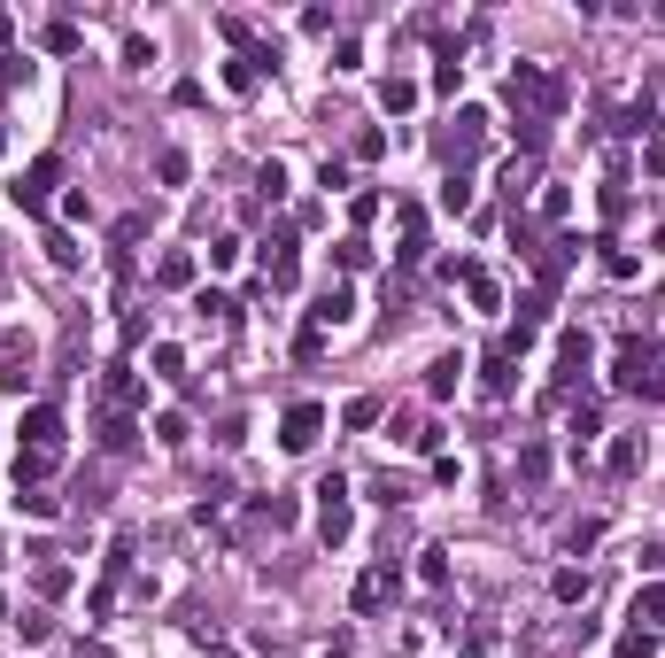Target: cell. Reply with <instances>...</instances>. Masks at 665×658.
Segmentation results:
<instances>
[{"label": "cell", "mask_w": 665, "mask_h": 658, "mask_svg": "<svg viewBox=\"0 0 665 658\" xmlns=\"http://www.w3.org/2000/svg\"><path fill=\"white\" fill-rule=\"evenodd\" d=\"M619 658H658V628H627L619 635Z\"/></svg>", "instance_id": "cb8c5ba5"}, {"label": "cell", "mask_w": 665, "mask_h": 658, "mask_svg": "<svg viewBox=\"0 0 665 658\" xmlns=\"http://www.w3.org/2000/svg\"><path fill=\"white\" fill-rule=\"evenodd\" d=\"M511 101H519V117L550 124L557 109H565V78H557V70H542V62H519V70H511Z\"/></svg>", "instance_id": "7a4b0ae2"}, {"label": "cell", "mask_w": 665, "mask_h": 658, "mask_svg": "<svg viewBox=\"0 0 665 658\" xmlns=\"http://www.w3.org/2000/svg\"><path fill=\"white\" fill-rule=\"evenodd\" d=\"M596 535H604V519H573V527H565V550L580 558V550H596Z\"/></svg>", "instance_id": "484cf974"}, {"label": "cell", "mask_w": 665, "mask_h": 658, "mask_svg": "<svg viewBox=\"0 0 665 658\" xmlns=\"http://www.w3.org/2000/svg\"><path fill=\"white\" fill-rule=\"evenodd\" d=\"M348 310H356V295H348V287H325V295H318V310H310V318H318V326L333 333V326H348Z\"/></svg>", "instance_id": "8fae6325"}, {"label": "cell", "mask_w": 665, "mask_h": 658, "mask_svg": "<svg viewBox=\"0 0 665 658\" xmlns=\"http://www.w3.org/2000/svg\"><path fill=\"white\" fill-rule=\"evenodd\" d=\"M318 186H325V194H348V163H333V155H325V171H318Z\"/></svg>", "instance_id": "7bdbcfd3"}, {"label": "cell", "mask_w": 665, "mask_h": 658, "mask_svg": "<svg viewBox=\"0 0 665 658\" xmlns=\"http://www.w3.org/2000/svg\"><path fill=\"white\" fill-rule=\"evenodd\" d=\"M604 271H611V279H635L642 264H635V256H627V248H611V240H604Z\"/></svg>", "instance_id": "8d00e7d4"}, {"label": "cell", "mask_w": 665, "mask_h": 658, "mask_svg": "<svg viewBox=\"0 0 665 658\" xmlns=\"http://www.w3.org/2000/svg\"><path fill=\"white\" fill-rule=\"evenodd\" d=\"M333 264H341V271H364V264H372V240H364V233H348L341 248H333Z\"/></svg>", "instance_id": "44dd1931"}, {"label": "cell", "mask_w": 665, "mask_h": 658, "mask_svg": "<svg viewBox=\"0 0 665 658\" xmlns=\"http://www.w3.org/2000/svg\"><path fill=\"white\" fill-rule=\"evenodd\" d=\"M256 194H263V202H279V194H287V171H279V163H263V171H256Z\"/></svg>", "instance_id": "e575fe53"}, {"label": "cell", "mask_w": 665, "mask_h": 658, "mask_svg": "<svg viewBox=\"0 0 665 658\" xmlns=\"http://www.w3.org/2000/svg\"><path fill=\"white\" fill-rule=\"evenodd\" d=\"M318 434H325V411H318V403H287V419H279V442H287V449H310Z\"/></svg>", "instance_id": "52a82bcc"}, {"label": "cell", "mask_w": 665, "mask_h": 658, "mask_svg": "<svg viewBox=\"0 0 665 658\" xmlns=\"http://www.w3.org/2000/svg\"><path fill=\"white\" fill-rule=\"evenodd\" d=\"M550 597H557V604H580V597H588V573H573V566H565V573L550 581Z\"/></svg>", "instance_id": "f1b7e54d"}, {"label": "cell", "mask_w": 665, "mask_h": 658, "mask_svg": "<svg viewBox=\"0 0 665 658\" xmlns=\"http://www.w3.org/2000/svg\"><path fill=\"white\" fill-rule=\"evenodd\" d=\"M55 186H62V155H39V163H31L24 179H16V210H24V217H39L47 202H55Z\"/></svg>", "instance_id": "3957f363"}, {"label": "cell", "mask_w": 665, "mask_h": 658, "mask_svg": "<svg viewBox=\"0 0 665 658\" xmlns=\"http://www.w3.org/2000/svg\"><path fill=\"white\" fill-rule=\"evenodd\" d=\"M109 403H116V411H132V403H140V380H132V364H109Z\"/></svg>", "instance_id": "2e32d148"}, {"label": "cell", "mask_w": 665, "mask_h": 658, "mask_svg": "<svg viewBox=\"0 0 665 658\" xmlns=\"http://www.w3.org/2000/svg\"><path fill=\"white\" fill-rule=\"evenodd\" d=\"M410 101H418V86H410V78H387V86H379V109H387V117H403Z\"/></svg>", "instance_id": "d6986e66"}, {"label": "cell", "mask_w": 665, "mask_h": 658, "mask_svg": "<svg viewBox=\"0 0 665 658\" xmlns=\"http://www.w3.org/2000/svg\"><path fill=\"white\" fill-rule=\"evenodd\" d=\"M155 279H163V287H194V256H186V248H171V256L155 264Z\"/></svg>", "instance_id": "e0dca14e"}, {"label": "cell", "mask_w": 665, "mask_h": 658, "mask_svg": "<svg viewBox=\"0 0 665 658\" xmlns=\"http://www.w3.org/2000/svg\"><path fill=\"white\" fill-rule=\"evenodd\" d=\"M635 628H665V581H650L635 597Z\"/></svg>", "instance_id": "9a60e30c"}, {"label": "cell", "mask_w": 665, "mask_h": 658, "mask_svg": "<svg viewBox=\"0 0 665 658\" xmlns=\"http://www.w3.org/2000/svg\"><path fill=\"white\" fill-rule=\"evenodd\" d=\"M619 132H627V140H650V132H658V101H650V93L627 101V109H619Z\"/></svg>", "instance_id": "9c48e42d"}, {"label": "cell", "mask_w": 665, "mask_h": 658, "mask_svg": "<svg viewBox=\"0 0 665 658\" xmlns=\"http://www.w3.org/2000/svg\"><path fill=\"white\" fill-rule=\"evenodd\" d=\"M47 47H55V55H78V24H70V16H55V24H47Z\"/></svg>", "instance_id": "4dcf8cb0"}, {"label": "cell", "mask_w": 665, "mask_h": 658, "mask_svg": "<svg viewBox=\"0 0 665 658\" xmlns=\"http://www.w3.org/2000/svg\"><path fill=\"white\" fill-rule=\"evenodd\" d=\"M464 295H472V302H480V310H495V302H503V295H495V279H488V271H480V264H472V271H464Z\"/></svg>", "instance_id": "d4e9b609"}, {"label": "cell", "mask_w": 665, "mask_h": 658, "mask_svg": "<svg viewBox=\"0 0 665 658\" xmlns=\"http://www.w3.org/2000/svg\"><path fill=\"white\" fill-rule=\"evenodd\" d=\"M294 357H302V364H318V357H325V326H318V318L302 326V341H294Z\"/></svg>", "instance_id": "1f68e13d"}, {"label": "cell", "mask_w": 665, "mask_h": 658, "mask_svg": "<svg viewBox=\"0 0 665 658\" xmlns=\"http://www.w3.org/2000/svg\"><path fill=\"white\" fill-rule=\"evenodd\" d=\"M194 310H202V318H232V310H240V302H232V295H217V287H209V295L194 302Z\"/></svg>", "instance_id": "ee69618b"}, {"label": "cell", "mask_w": 665, "mask_h": 658, "mask_svg": "<svg viewBox=\"0 0 665 658\" xmlns=\"http://www.w3.org/2000/svg\"><path fill=\"white\" fill-rule=\"evenodd\" d=\"M341 426H348V434H372V426H379V395H356V403L341 411Z\"/></svg>", "instance_id": "ac0fdd59"}, {"label": "cell", "mask_w": 665, "mask_h": 658, "mask_svg": "<svg viewBox=\"0 0 665 658\" xmlns=\"http://www.w3.org/2000/svg\"><path fill=\"white\" fill-rule=\"evenodd\" d=\"M395 597H403V566H395V558H379V566L356 581V597H348V604H356V612H387Z\"/></svg>", "instance_id": "277c9868"}, {"label": "cell", "mask_w": 665, "mask_h": 658, "mask_svg": "<svg viewBox=\"0 0 665 658\" xmlns=\"http://www.w3.org/2000/svg\"><path fill=\"white\" fill-rule=\"evenodd\" d=\"M155 442L178 449V442H186V419H178V411H163V419H155Z\"/></svg>", "instance_id": "74e56055"}, {"label": "cell", "mask_w": 665, "mask_h": 658, "mask_svg": "<svg viewBox=\"0 0 665 658\" xmlns=\"http://www.w3.org/2000/svg\"><path fill=\"white\" fill-rule=\"evenodd\" d=\"M47 256H55V264L70 271V264H78V240H70V233H47Z\"/></svg>", "instance_id": "60d3db41"}, {"label": "cell", "mask_w": 665, "mask_h": 658, "mask_svg": "<svg viewBox=\"0 0 665 658\" xmlns=\"http://www.w3.org/2000/svg\"><path fill=\"white\" fill-rule=\"evenodd\" d=\"M526 194H534V163H511V171H503V202H511V210H519Z\"/></svg>", "instance_id": "ffe728a7"}, {"label": "cell", "mask_w": 665, "mask_h": 658, "mask_svg": "<svg viewBox=\"0 0 665 658\" xmlns=\"http://www.w3.org/2000/svg\"><path fill=\"white\" fill-rule=\"evenodd\" d=\"M434 86H441V93H457V86H464V62H457V39H441V55H434Z\"/></svg>", "instance_id": "5bb4252c"}, {"label": "cell", "mask_w": 665, "mask_h": 658, "mask_svg": "<svg viewBox=\"0 0 665 658\" xmlns=\"http://www.w3.org/2000/svg\"><path fill=\"white\" fill-rule=\"evenodd\" d=\"M294 264H302V240H294V225H279V233L263 240V279L271 287H294Z\"/></svg>", "instance_id": "8992f818"}, {"label": "cell", "mask_w": 665, "mask_h": 658, "mask_svg": "<svg viewBox=\"0 0 665 658\" xmlns=\"http://www.w3.org/2000/svg\"><path fill=\"white\" fill-rule=\"evenodd\" d=\"M348 155H356V163H379V155H387V132H356V148H348Z\"/></svg>", "instance_id": "d590c367"}, {"label": "cell", "mask_w": 665, "mask_h": 658, "mask_svg": "<svg viewBox=\"0 0 665 658\" xmlns=\"http://www.w3.org/2000/svg\"><path fill=\"white\" fill-rule=\"evenodd\" d=\"M147 364H155V380H186V357H178L171 341H155V349H147Z\"/></svg>", "instance_id": "7402d4cb"}, {"label": "cell", "mask_w": 665, "mask_h": 658, "mask_svg": "<svg viewBox=\"0 0 665 658\" xmlns=\"http://www.w3.org/2000/svg\"><path fill=\"white\" fill-rule=\"evenodd\" d=\"M256 78H263L256 62H225V86H232V93H248V86H256Z\"/></svg>", "instance_id": "f35d334b"}, {"label": "cell", "mask_w": 665, "mask_h": 658, "mask_svg": "<svg viewBox=\"0 0 665 658\" xmlns=\"http://www.w3.org/2000/svg\"><path fill=\"white\" fill-rule=\"evenodd\" d=\"M155 179H163V186H186V155L163 148V155H155Z\"/></svg>", "instance_id": "d6a6232c"}, {"label": "cell", "mask_w": 665, "mask_h": 658, "mask_svg": "<svg viewBox=\"0 0 665 658\" xmlns=\"http://www.w3.org/2000/svg\"><path fill=\"white\" fill-rule=\"evenodd\" d=\"M635 465H642V449H635V442H611V473L627 480V473H635Z\"/></svg>", "instance_id": "ab89813d"}, {"label": "cell", "mask_w": 665, "mask_h": 658, "mask_svg": "<svg viewBox=\"0 0 665 658\" xmlns=\"http://www.w3.org/2000/svg\"><path fill=\"white\" fill-rule=\"evenodd\" d=\"M16 434H24V449H31V457H62V411H55V403H31Z\"/></svg>", "instance_id": "5b68a950"}, {"label": "cell", "mask_w": 665, "mask_h": 658, "mask_svg": "<svg viewBox=\"0 0 665 658\" xmlns=\"http://www.w3.org/2000/svg\"><path fill=\"white\" fill-rule=\"evenodd\" d=\"M418 581L426 589H449V550H418Z\"/></svg>", "instance_id": "603a6c76"}, {"label": "cell", "mask_w": 665, "mask_h": 658, "mask_svg": "<svg viewBox=\"0 0 665 658\" xmlns=\"http://www.w3.org/2000/svg\"><path fill=\"white\" fill-rule=\"evenodd\" d=\"M132 442H140V426H132V411H109V419H101V449H109V457H124Z\"/></svg>", "instance_id": "30bf717a"}, {"label": "cell", "mask_w": 665, "mask_h": 658, "mask_svg": "<svg viewBox=\"0 0 665 658\" xmlns=\"http://www.w3.org/2000/svg\"><path fill=\"white\" fill-rule=\"evenodd\" d=\"M480 380H488V395H511V388H519V357H503V349H495Z\"/></svg>", "instance_id": "4fadbf2b"}, {"label": "cell", "mask_w": 665, "mask_h": 658, "mask_svg": "<svg viewBox=\"0 0 665 658\" xmlns=\"http://www.w3.org/2000/svg\"><path fill=\"white\" fill-rule=\"evenodd\" d=\"M642 171H650V179H665V140H642Z\"/></svg>", "instance_id": "f6af8a7d"}, {"label": "cell", "mask_w": 665, "mask_h": 658, "mask_svg": "<svg viewBox=\"0 0 665 658\" xmlns=\"http://www.w3.org/2000/svg\"><path fill=\"white\" fill-rule=\"evenodd\" d=\"M519 480H550V449H542V442L519 449Z\"/></svg>", "instance_id": "83f0119b"}, {"label": "cell", "mask_w": 665, "mask_h": 658, "mask_svg": "<svg viewBox=\"0 0 665 658\" xmlns=\"http://www.w3.org/2000/svg\"><path fill=\"white\" fill-rule=\"evenodd\" d=\"M70 589V566L62 558H39V597H62Z\"/></svg>", "instance_id": "4316f807"}, {"label": "cell", "mask_w": 665, "mask_h": 658, "mask_svg": "<svg viewBox=\"0 0 665 658\" xmlns=\"http://www.w3.org/2000/svg\"><path fill=\"white\" fill-rule=\"evenodd\" d=\"M627 395H642V403H665V349L658 341H619V372H611Z\"/></svg>", "instance_id": "6da1fadb"}, {"label": "cell", "mask_w": 665, "mask_h": 658, "mask_svg": "<svg viewBox=\"0 0 665 658\" xmlns=\"http://www.w3.org/2000/svg\"><path fill=\"white\" fill-rule=\"evenodd\" d=\"M588 357H596V341H588L580 326L557 333V372H565V380H580V372H588Z\"/></svg>", "instance_id": "ba28073f"}, {"label": "cell", "mask_w": 665, "mask_h": 658, "mask_svg": "<svg viewBox=\"0 0 665 658\" xmlns=\"http://www.w3.org/2000/svg\"><path fill=\"white\" fill-rule=\"evenodd\" d=\"M441 210H472V186H464V171H449V179H441Z\"/></svg>", "instance_id": "f546056e"}, {"label": "cell", "mask_w": 665, "mask_h": 658, "mask_svg": "<svg viewBox=\"0 0 665 658\" xmlns=\"http://www.w3.org/2000/svg\"><path fill=\"white\" fill-rule=\"evenodd\" d=\"M457 380H464V357H434L426 364V395H457Z\"/></svg>", "instance_id": "7c38bea8"}, {"label": "cell", "mask_w": 665, "mask_h": 658, "mask_svg": "<svg viewBox=\"0 0 665 658\" xmlns=\"http://www.w3.org/2000/svg\"><path fill=\"white\" fill-rule=\"evenodd\" d=\"M16 628H24V643H47V635H55V620H47V612H24Z\"/></svg>", "instance_id": "b9f144b4"}, {"label": "cell", "mask_w": 665, "mask_h": 658, "mask_svg": "<svg viewBox=\"0 0 665 658\" xmlns=\"http://www.w3.org/2000/svg\"><path fill=\"white\" fill-rule=\"evenodd\" d=\"M325 658H356V651H348V643H325Z\"/></svg>", "instance_id": "bcb514c9"}, {"label": "cell", "mask_w": 665, "mask_h": 658, "mask_svg": "<svg viewBox=\"0 0 665 658\" xmlns=\"http://www.w3.org/2000/svg\"><path fill=\"white\" fill-rule=\"evenodd\" d=\"M16 504H24L31 519H55V511H62V496H47V488H24V496H16Z\"/></svg>", "instance_id": "836d02e7"}]
</instances>
